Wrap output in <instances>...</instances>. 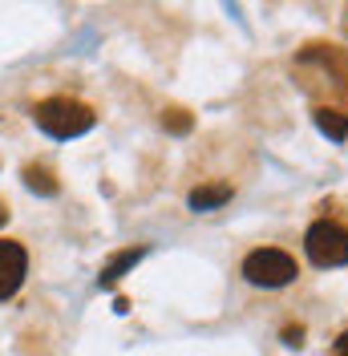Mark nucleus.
Returning a JSON list of instances; mask_svg holds the SVG:
<instances>
[{
  "mask_svg": "<svg viewBox=\"0 0 348 356\" xmlns=\"http://www.w3.org/2000/svg\"><path fill=\"white\" fill-rule=\"evenodd\" d=\"M33 122L41 126L49 138H77V134L93 130L97 113L89 110L86 102H73V97H49L33 110Z\"/></svg>",
  "mask_w": 348,
  "mask_h": 356,
  "instance_id": "obj_1",
  "label": "nucleus"
},
{
  "mask_svg": "<svg viewBox=\"0 0 348 356\" xmlns=\"http://www.w3.org/2000/svg\"><path fill=\"white\" fill-rule=\"evenodd\" d=\"M304 251L316 267H345L348 264V227L336 219H316L304 235Z\"/></svg>",
  "mask_w": 348,
  "mask_h": 356,
  "instance_id": "obj_2",
  "label": "nucleus"
},
{
  "mask_svg": "<svg viewBox=\"0 0 348 356\" xmlns=\"http://www.w3.org/2000/svg\"><path fill=\"white\" fill-rule=\"evenodd\" d=\"M243 275H247V284H255V288H283V284H292L296 275H300V267L296 259L280 251V247H260V251H251L247 259H243Z\"/></svg>",
  "mask_w": 348,
  "mask_h": 356,
  "instance_id": "obj_3",
  "label": "nucleus"
},
{
  "mask_svg": "<svg viewBox=\"0 0 348 356\" xmlns=\"http://www.w3.org/2000/svg\"><path fill=\"white\" fill-rule=\"evenodd\" d=\"M24 271H29L24 247L13 243V239H0V300L17 296V288L24 284Z\"/></svg>",
  "mask_w": 348,
  "mask_h": 356,
  "instance_id": "obj_4",
  "label": "nucleus"
},
{
  "mask_svg": "<svg viewBox=\"0 0 348 356\" xmlns=\"http://www.w3.org/2000/svg\"><path fill=\"white\" fill-rule=\"evenodd\" d=\"M231 199V186L227 182H215V186H195L191 191V211H215Z\"/></svg>",
  "mask_w": 348,
  "mask_h": 356,
  "instance_id": "obj_5",
  "label": "nucleus"
},
{
  "mask_svg": "<svg viewBox=\"0 0 348 356\" xmlns=\"http://www.w3.org/2000/svg\"><path fill=\"white\" fill-rule=\"evenodd\" d=\"M142 255H146L142 247H134V251H122V255H113V259H109V264L102 267V288H113V284H118V280H122V275H126V271H130V267L138 264V259H142Z\"/></svg>",
  "mask_w": 348,
  "mask_h": 356,
  "instance_id": "obj_6",
  "label": "nucleus"
},
{
  "mask_svg": "<svg viewBox=\"0 0 348 356\" xmlns=\"http://www.w3.org/2000/svg\"><path fill=\"white\" fill-rule=\"evenodd\" d=\"M316 126H320L332 142H345V138H348V113H340V110H316Z\"/></svg>",
  "mask_w": 348,
  "mask_h": 356,
  "instance_id": "obj_7",
  "label": "nucleus"
},
{
  "mask_svg": "<svg viewBox=\"0 0 348 356\" xmlns=\"http://www.w3.org/2000/svg\"><path fill=\"white\" fill-rule=\"evenodd\" d=\"M24 182L41 195H57V178H53L49 166H24Z\"/></svg>",
  "mask_w": 348,
  "mask_h": 356,
  "instance_id": "obj_8",
  "label": "nucleus"
},
{
  "mask_svg": "<svg viewBox=\"0 0 348 356\" xmlns=\"http://www.w3.org/2000/svg\"><path fill=\"white\" fill-rule=\"evenodd\" d=\"M332 356H348V332L336 336V344H332Z\"/></svg>",
  "mask_w": 348,
  "mask_h": 356,
  "instance_id": "obj_9",
  "label": "nucleus"
},
{
  "mask_svg": "<svg viewBox=\"0 0 348 356\" xmlns=\"http://www.w3.org/2000/svg\"><path fill=\"white\" fill-rule=\"evenodd\" d=\"M8 222V207H4V199H0V227Z\"/></svg>",
  "mask_w": 348,
  "mask_h": 356,
  "instance_id": "obj_10",
  "label": "nucleus"
}]
</instances>
